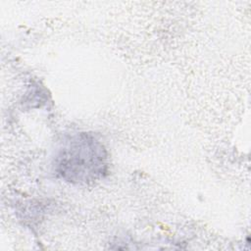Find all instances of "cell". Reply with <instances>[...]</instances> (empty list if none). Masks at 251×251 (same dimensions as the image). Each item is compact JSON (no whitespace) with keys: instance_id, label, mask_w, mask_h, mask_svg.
<instances>
[{"instance_id":"obj_1","label":"cell","mask_w":251,"mask_h":251,"mask_svg":"<svg viewBox=\"0 0 251 251\" xmlns=\"http://www.w3.org/2000/svg\"><path fill=\"white\" fill-rule=\"evenodd\" d=\"M106 152L93 136L81 133L74 137L58 155L57 171L72 182H90L106 171Z\"/></svg>"}]
</instances>
